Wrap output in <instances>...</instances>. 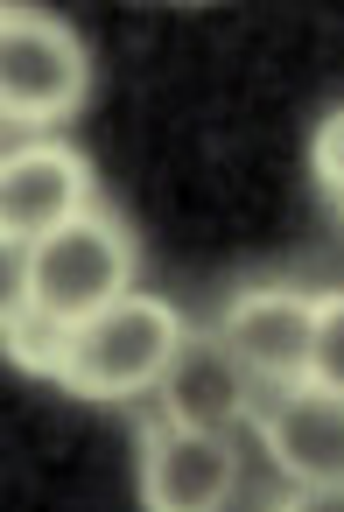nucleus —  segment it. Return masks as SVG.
<instances>
[{
    "label": "nucleus",
    "mask_w": 344,
    "mask_h": 512,
    "mask_svg": "<svg viewBox=\"0 0 344 512\" xmlns=\"http://www.w3.org/2000/svg\"><path fill=\"white\" fill-rule=\"evenodd\" d=\"M267 386L253 379V365L225 344V330H190L169 379L155 386V407L169 421H190V428H211V435H232V428H253Z\"/></svg>",
    "instance_id": "0eeeda50"
},
{
    "label": "nucleus",
    "mask_w": 344,
    "mask_h": 512,
    "mask_svg": "<svg viewBox=\"0 0 344 512\" xmlns=\"http://www.w3.org/2000/svg\"><path fill=\"white\" fill-rule=\"evenodd\" d=\"M253 435L288 491H330L344 484V400L323 386L267 393L253 414Z\"/></svg>",
    "instance_id": "6e6552de"
},
{
    "label": "nucleus",
    "mask_w": 344,
    "mask_h": 512,
    "mask_svg": "<svg viewBox=\"0 0 344 512\" xmlns=\"http://www.w3.org/2000/svg\"><path fill=\"white\" fill-rule=\"evenodd\" d=\"M302 386H323V393L344 400V288L316 295V344H309V379Z\"/></svg>",
    "instance_id": "1a4fd4ad"
},
{
    "label": "nucleus",
    "mask_w": 344,
    "mask_h": 512,
    "mask_svg": "<svg viewBox=\"0 0 344 512\" xmlns=\"http://www.w3.org/2000/svg\"><path fill=\"white\" fill-rule=\"evenodd\" d=\"M134 274H141V246L120 225V211H106V204L71 218L64 232L22 246L15 302H8V358L22 372H36L57 337H71L78 323H92L120 295H134Z\"/></svg>",
    "instance_id": "f257e3e1"
},
{
    "label": "nucleus",
    "mask_w": 344,
    "mask_h": 512,
    "mask_svg": "<svg viewBox=\"0 0 344 512\" xmlns=\"http://www.w3.org/2000/svg\"><path fill=\"white\" fill-rule=\"evenodd\" d=\"M246 484V456L232 435L169 421L162 407L134 421V491L148 512H218Z\"/></svg>",
    "instance_id": "20e7f679"
},
{
    "label": "nucleus",
    "mask_w": 344,
    "mask_h": 512,
    "mask_svg": "<svg viewBox=\"0 0 344 512\" xmlns=\"http://www.w3.org/2000/svg\"><path fill=\"white\" fill-rule=\"evenodd\" d=\"M337 218H344V197H337Z\"/></svg>",
    "instance_id": "9b49d317"
},
{
    "label": "nucleus",
    "mask_w": 344,
    "mask_h": 512,
    "mask_svg": "<svg viewBox=\"0 0 344 512\" xmlns=\"http://www.w3.org/2000/svg\"><path fill=\"white\" fill-rule=\"evenodd\" d=\"M225 344L253 365V379L267 393H288L309 379V344H316V295L288 288V281H253L225 302L218 316Z\"/></svg>",
    "instance_id": "423d86ee"
},
{
    "label": "nucleus",
    "mask_w": 344,
    "mask_h": 512,
    "mask_svg": "<svg viewBox=\"0 0 344 512\" xmlns=\"http://www.w3.org/2000/svg\"><path fill=\"white\" fill-rule=\"evenodd\" d=\"M190 323L176 302L134 288L120 295L113 309H99L92 323H78L71 337H57L36 365V379H50L57 393L71 400H92V407H120V400H141L169 379L176 351H183Z\"/></svg>",
    "instance_id": "f03ea898"
},
{
    "label": "nucleus",
    "mask_w": 344,
    "mask_h": 512,
    "mask_svg": "<svg viewBox=\"0 0 344 512\" xmlns=\"http://www.w3.org/2000/svg\"><path fill=\"white\" fill-rule=\"evenodd\" d=\"M85 211H99V169L64 134L57 141H15L0 155V239H8V253L64 232Z\"/></svg>",
    "instance_id": "39448f33"
},
{
    "label": "nucleus",
    "mask_w": 344,
    "mask_h": 512,
    "mask_svg": "<svg viewBox=\"0 0 344 512\" xmlns=\"http://www.w3.org/2000/svg\"><path fill=\"white\" fill-rule=\"evenodd\" d=\"M92 99V50L57 8H0V127L8 141H57Z\"/></svg>",
    "instance_id": "7ed1b4c3"
},
{
    "label": "nucleus",
    "mask_w": 344,
    "mask_h": 512,
    "mask_svg": "<svg viewBox=\"0 0 344 512\" xmlns=\"http://www.w3.org/2000/svg\"><path fill=\"white\" fill-rule=\"evenodd\" d=\"M309 169H316V183H323L330 197H344V106L323 113L316 141H309Z\"/></svg>",
    "instance_id": "9d476101"
}]
</instances>
